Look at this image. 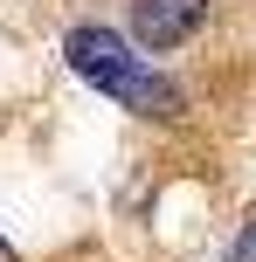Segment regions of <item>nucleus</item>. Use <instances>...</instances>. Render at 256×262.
I'll use <instances>...</instances> for the list:
<instances>
[{"mask_svg":"<svg viewBox=\"0 0 256 262\" xmlns=\"http://www.w3.org/2000/svg\"><path fill=\"white\" fill-rule=\"evenodd\" d=\"M208 21V0H132L125 28L146 55H173L180 41H194V28Z\"/></svg>","mask_w":256,"mask_h":262,"instance_id":"obj_2","label":"nucleus"},{"mask_svg":"<svg viewBox=\"0 0 256 262\" xmlns=\"http://www.w3.org/2000/svg\"><path fill=\"white\" fill-rule=\"evenodd\" d=\"M249 255H256V214H249V221H243V235L229 242V262H249Z\"/></svg>","mask_w":256,"mask_h":262,"instance_id":"obj_3","label":"nucleus"},{"mask_svg":"<svg viewBox=\"0 0 256 262\" xmlns=\"http://www.w3.org/2000/svg\"><path fill=\"white\" fill-rule=\"evenodd\" d=\"M63 62L76 69L83 83H97L111 104H125L132 118H146V124H180V118H187L180 83L166 76V69H152L146 55H139V41L118 35V28H104V21L69 28V35H63Z\"/></svg>","mask_w":256,"mask_h":262,"instance_id":"obj_1","label":"nucleus"},{"mask_svg":"<svg viewBox=\"0 0 256 262\" xmlns=\"http://www.w3.org/2000/svg\"><path fill=\"white\" fill-rule=\"evenodd\" d=\"M0 262H21V255H14V242H7V235H0Z\"/></svg>","mask_w":256,"mask_h":262,"instance_id":"obj_4","label":"nucleus"}]
</instances>
